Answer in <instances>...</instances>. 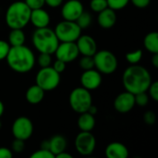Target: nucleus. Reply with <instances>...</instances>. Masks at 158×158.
Returning <instances> with one entry per match:
<instances>
[{
    "mask_svg": "<svg viewBox=\"0 0 158 158\" xmlns=\"http://www.w3.org/2000/svg\"><path fill=\"white\" fill-rule=\"evenodd\" d=\"M134 106H135L134 94L127 91L119 94L114 101L115 109L121 114L129 113L133 109Z\"/></svg>",
    "mask_w": 158,
    "mask_h": 158,
    "instance_id": "nucleus-14",
    "label": "nucleus"
},
{
    "mask_svg": "<svg viewBox=\"0 0 158 158\" xmlns=\"http://www.w3.org/2000/svg\"><path fill=\"white\" fill-rule=\"evenodd\" d=\"M11 148H12V152L14 153H17V154L22 153L25 149V141L15 139L12 143Z\"/></svg>",
    "mask_w": 158,
    "mask_h": 158,
    "instance_id": "nucleus-32",
    "label": "nucleus"
},
{
    "mask_svg": "<svg viewBox=\"0 0 158 158\" xmlns=\"http://www.w3.org/2000/svg\"><path fill=\"white\" fill-rule=\"evenodd\" d=\"M1 126H2V123H1V121H0V129H1Z\"/></svg>",
    "mask_w": 158,
    "mask_h": 158,
    "instance_id": "nucleus-46",
    "label": "nucleus"
},
{
    "mask_svg": "<svg viewBox=\"0 0 158 158\" xmlns=\"http://www.w3.org/2000/svg\"><path fill=\"white\" fill-rule=\"evenodd\" d=\"M94 68L101 74H112L114 73L118 66V62L117 56L108 50H101L96 51V53L93 56Z\"/></svg>",
    "mask_w": 158,
    "mask_h": 158,
    "instance_id": "nucleus-5",
    "label": "nucleus"
},
{
    "mask_svg": "<svg viewBox=\"0 0 158 158\" xmlns=\"http://www.w3.org/2000/svg\"><path fill=\"white\" fill-rule=\"evenodd\" d=\"M74 145L81 156H89L95 150L96 140L91 131H81L75 138Z\"/></svg>",
    "mask_w": 158,
    "mask_h": 158,
    "instance_id": "nucleus-9",
    "label": "nucleus"
},
{
    "mask_svg": "<svg viewBox=\"0 0 158 158\" xmlns=\"http://www.w3.org/2000/svg\"><path fill=\"white\" fill-rule=\"evenodd\" d=\"M31 9L24 1H16L10 4L6 11L5 20L10 29H23L30 22Z\"/></svg>",
    "mask_w": 158,
    "mask_h": 158,
    "instance_id": "nucleus-3",
    "label": "nucleus"
},
{
    "mask_svg": "<svg viewBox=\"0 0 158 158\" xmlns=\"http://www.w3.org/2000/svg\"><path fill=\"white\" fill-rule=\"evenodd\" d=\"M31 43L39 53L54 54L59 41L55 31L48 28H37L31 36Z\"/></svg>",
    "mask_w": 158,
    "mask_h": 158,
    "instance_id": "nucleus-4",
    "label": "nucleus"
},
{
    "mask_svg": "<svg viewBox=\"0 0 158 158\" xmlns=\"http://www.w3.org/2000/svg\"><path fill=\"white\" fill-rule=\"evenodd\" d=\"M97 22L100 27L103 29H111L115 26L117 22V14L116 11L110 7H106L101 12L98 13Z\"/></svg>",
    "mask_w": 158,
    "mask_h": 158,
    "instance_id": "nucleus-17",
    "label": "nucleus"
},
{
    "mask_svg": "<svg viewBox=\"0 0 158 158\" xmlns=\"http://www.w3.org/2000/svg\"><path fill=\"white\" fill-rule=\"evenodd\" d=\"M56 158H72V156H71L69 153H67L66 151H64V152H62V153H60V154L56 155Z\"/></svg>",
    "mask_w": 158,
    "mask_h": 158,
    "instance_id": "nucleus-42",
    "label": "nucleus"
},
{
    "mask_svg": "<svg viewBox=\"0 0 158 158\" xmlns=\"http://www.w3.org/2000/svg\"><path fill=\"white\" fill-rule=\"evenodd\" d=\"M143 120L147 125H154L156 121V116L154 111H146L143 115Z\"/></svg>",
    "mask_w": 158,
    "mask_h": 158,
    "instance_id": "nucleus-35",
    "label": "nucleus"
},
{
    "mask_svg": "<svg viewBox=\"0 0 158 158\" xmlns=\"http://www.w3.org/2000/svg\"><path fill=\"white\" fill-rule=\"evenodd\" d=\"M87 112H89L90 114H92V115H96L97 114V112H98V109H97V107L95 106H94L93 104H92V106L88 108V110H87Z\"/></svg>",
    "mask_w": 158,
    "mask_h": 158,
    "instance_id": "nucleus-43",
    "label": "nucleus"
},
{
    "mask_svg": "<svg viewBox=\"0 0 158 158\" xmlns=\"http://www.w3.org/2000/svg\"><path fill=\"white\" fill-rule=\"evenodd\" d=\"M33 133V124L27 117H19L12 124V134L15 139L27 141Z\"/></svg>",
    "mask_w": 158,
    "mask_h": 158,
    "instance_id": "nucleus-10",
    "label": "nucleus"
},
{
    "mask_svg": "<svg viewBox=\"0 0 158 158\" xmlns=\"http://www.w3.org/2000/svg\"><path fill=\"white\" fill-rule=\"evenodd\" d=\"M66 65H67V63L63 62L62 60L56 59V60L54 62V64H53V69H54L56 71H57L58 73H62V72H64L65 69H66Z\"/></svg>",
    "mask_w": 158,
    "mask_h": 158,
    "instance_id": "nucleus-37",
    "label": "nucleus"
},
{
    "mask_svg": "<svg viewBox=\"0 0 158 158\" xmlns=\"http://www.w3.org/2000/svg\"><path fill=\"white\" fill-rule=\"evenodd\" d=\"M55 33L59 42H76L81 34V29L71 20H62L55 28Z\"/></svg>",
    "mask_w": 158,
    "mask_h": 158,
    "instance_id": "nucleus-8",
    "label": "nucleus"
},
{
    "mask_svg": "<svg viewBox=\"0 0 158 158\" xmlns=\"http://www.w3.org/2000/svg\"><path fill=\"white\" fill-rule=\"evenodd\" d=\"M69 101L73 111L81 114L87 112L88 108L93 104V97L90 91L81 86L71 91Z\"/></svg>",
    "mask_w": 158,
    "mask_h": 158,
    "instance_id": "nucleus-6",
    "label": "nucleus"
},
{
    "mask_svg": "<svg viewBox=\"0 0 158 158\" xmlns=\"http://www.w3.org/2000/svg\"><path fill=\"white\" fill-rule=\"evenodd\" d=\"M147 92L149 93V96L156 102L158 101V81H152Z\"/></svg>",
    "mask_w": 158,
    "mask_h": 158,
    "instance_id": "nucleus-33",
    "label": "nucleus"
},
{
    "mask_svg": "<svg viewBox=\"0 0 158 158\" xmlns=\"http://www.w3.org/2000/svg\"><path fill=\"white\" fill-rule=\"evenodd\" d=\"M134 98H135V105L139 106H145L149 103V95L147 94L146 92L134 94Z\"/></svg>",
    "mask_w": 158,
    "mask_h": 158,
    "instance_id": "nucleus-30",
    "label": "nucleus"
},
{
    "mask_svg": "<svg viewBox=\"0 0 158 158\" xmlns=\"http://www.w3.org/2000/svg\"><path fill=\"white\" fill-rule=\"evenodd\" d=\"M31 158H55V156L52 154V152L48 149H43L40 148L39 150L35 151L33 154L31 155Z\"/></svg>",
    "mask_w": 158,
    "mask_h": 158,
    "instance_id": "nucleus-31",
    "label": "nucleus"
},
{
    "mask_svg": "<svg viewBox=\"0 0 158 158\" xmlns=\"http://www.w3.org/2000/svg\"><path fill=\"white\" fill-rule=\"evenodd\" d=\"M13 153L6 147H0V158H12Z\"/></svg>",
    "mask_w": 158,
    "mask_h": 158,
    "instance_id": "nucleus-39",
    "label": "nucleus"
},
{
    "mask_svg": "<svg viewBox=\"0 0 158 158\" xmlns=\"http://www.w3.org/2000/svg\"><path fill=\"white\" fill-rule=\"evenodd\" d=\"M26 36L22 29H11L8 34V44L10 46H19L25 44Z\"/></svg>",
    "mask_w": 158,
    "mask_h": 158,
    "instance_id": "nucleus-22",
    "label": "nucleus"
},
{
    "mask_svg": "<svg viewBox=\"0 0 158 158\" xmlns=\"http://www.w3.org/2000/svg\"><path fill=\"white\" fill-rule=\"evenodd\" d=\"M6 60L8 67L17 73L30 72L36 62L33 52L25 44L10 46Z\"/></svg>",
    "mask_w": 158,
    "mask_h": 158,
    "instance_id": "nucleus-2",
    "label": "nucleus"
},
{
    "mask_svg": "<svg viewBox=\"0 0 158 158\" xmlns=\"http://www.w3.org/2000/svg\"><path fill=\"white\" fill-rule=\"evenodd\" d=\"M145 49L152 53H158V33L157 31H151L147 33L143 40Z\"/></svg>",
    "mask_w": 158,
    "mask_h": 158,
    "instance_id": "nucleus-23",
    "label": "nucleus"
},
{
    "mask_svg": "<svg viewBox=\"0 0 158 158\" xmlns=\"http://www.w3.org/2000/svg\"><path fill=\"white\" fill-rule=\"evenodd\" d=\"M60 73L56 71L53 67L41 68L35 77V84L40 86L44 92L55 90L60 83Z\"/></svg>",
    "mask_w": 158,
    "mask_h": 158,
    "instance_id": "nucleus-7",
    "label": "nucleus"
},
{
    "mask_svg": "<svg viewBox=\"0 0 158 158\" xmlns=\"http://www.w3.org/2000/svg\"><path fill=\"white\" fill-rule=\"evenodd\" d=\"M108 7L113 10H120L127 6L130 3V0H106Z\"/></svg>",
    "mask_w": 158,
    "mask_h": 158,
    "instance_id": "nucleus-27",
    "label": "nucleus"
},
{
    "mask_svg": "<svg viewBox=\"0 0 158 158\" xmlns=\"http://www.w3.org/2000/svg\"><path fill=\"white\" fill-rule=\"evenodd\" d=\"M90 7L94 12L99 13L105 8L108 7L106 0H91L90 1Z\"/></svg>",
    "mask_w": 158,
    "mask_h": 158,
    "instance_id": "nucleus-26",
    "label": "nucleus"
},
{
    "mask_svg": "<svg viewBox=\"0 0 158 158\" xmlns=\"http://www.w3.org/2000/svg\"><path fill=\"white\" fill-rule=\"evenodd\" d=\"M67 140L62 135H55L49 140V150L55 156L66 151Z\"/></svg>",
    "mask_w": 158,
    "mask_h": 158,
    "instance_id": "nucleus-21",
    "label": "nucleus"
},
{
    "mask_svg": "<svg viewBox=\"0 0 158 158\" xmlns=\"http://www.w3.org/2000/svg\"><path fill=\"white\" fill-rule=\"evenodd\" d=\"M83 10V5L80 0H68L62 6L61 15L66 20L76 21Z\"/></svg>",
    "mask_w": 158,
    "mask_h": 158,
    "instance_id": "nucleus-13",
    "label": "nucleus"
},
{
    "mask_svg": "<svg viewBox=\"0 0 158 158\" xmlns=\"http://www.w3.org/2000/svg\"><path fill=\"white\" fill-rule=\"evenodd\" d=\"M30 22H31L36 29L48 27L50 23V15L46 10L43 9V7L32 9L31 11Z\"/></svg>",
    "mask_w": 158,
    "mask_h": 158,
    "instance_id": "nucleus-16",
    "label": "nucleus"
},
{
    "mask_svg": "<svg viewBox=\"0 0 158 158\" xmlns=\"http://www.w3.org/2000/svg\"><path fill=\"white\" fill-rule=\"evenodd\" d=\"M63 0H44V4H46L50 7H58L62 5Z\"/></svg>",
    "mask_w": 158,
    "mask_h": 158,
    "instance_id": "nucleus-40",
    "label": "nucleus"
},
{
    "mask_svg": "<svg viewBox=\"0 0 158 158\" xmlns=\"http://www.w3.org/2000/svg\"><path fill=\"white\" fill-rule=\"evenodd\" d=\"M79 53L82 56H93L97 51V44L95 40L90 35H81L75 42Z\"/></svg>",
    "mask_w": 158,
    "mask_h": 158,
    "instance_id": "nucleus-15",
    "label": "nucleus"
},
{
    "mask_svg": "<svg viewBox=\"0 0 158 158\" xmlns=\"http://www.w3.org/2000/svg\"><path fill=\"white\" fill-rule=\"evenodd\" d=\"M152 64L153 66L157 69L158 68V53L153 54V57H152Z\"/></svg>",
    "mask_w": 158,
    "mask_h": 158,
    "instance_id": "nucleus-41",
    "label": "nucleus"
},
{
    "mask_svg": "<svg viewBox=\"0 0 158 158\" xmlns=\"http://www.w3.org/2000/svg\"><path fill=\"white\" fill-rule=\"evenodd\" d=\"M4 111H5V106H4V103L0 100V118L2 117V115L4 114Z\"/></svg>",
    "mask_w": 158,
    "mask_h": 158,
    "instance_id": "nucleus-45",
    "label": "nucleus"
},
{
    "mask_svg": "<svg viewBox=\"0 0 158 158\" xmlns=\"http://www.w3.org/2000/svg\"><path fill=\"white\" fill-rule=\"evenodd\" d=\"M44 91L37 84L31 85L26 92V100L31 105H37L44 100Z\"/></svg>",
    "mask_w": 158,
    "mask_h": 158,
    "instance_id": "nucleus-19",
    "label": "nucleus"
},
{
    "mask_svg": "<svg viewBox=\"0 0 158 158\" xmlns=\"http://www.w3.org/2000/svg\"><path fill=\"white\" fill-rule=\"evenodd\" d=\"M93 21V17L92 15L87 12V11H82V13L79 16V18L76 19V23L79 25V27L83 30V29H87L88 27H90L91 23Z\"/></svg>",
    "mask_w": 158,
    "mask_h": 158,
    "instance_id": "nucleus-24",
    "label": "nucleus"
},
{
    "mask_svg": "<svg viewBox=\"0 0 158 158\" xmlns=\"http://www.w3.org/2000/svg\"><path fill=\"white\" fill-rule=\"evenodd\" d=\"M95 126L94 116L89 112L81 113L78 118V127L81 131H92Z\"/></svg>",
    "mask_w": 158,
    "mask_h": 158,
    "instance_id": "nucleus-20",
    "label": "nucleus"
},
{
    "mask_svg": "<svg viewBox=\"0 0 158 158\" xmlns=\"http://www.w3.org/2000/svg\"><path fill=\"white\" fill-rule=\"evenodd\" d=\"M80 81L81 87L91 92L100 87L102 83V75L97 69H94L83 70L82 74L81 75Z\"/></svg>",
    "mask_w": 158,
    "mask_h": 158,
    "instance_id": "nucleus-12",
    "label": "nucleus"
},
{
    "mask_svg": "<svg viewBox=\"0 0 158 158\" xmlns=\"http://www.w3.org/2000/svg\"><path fill=\"white\" fill-rule=\"evenodd\" d=\"M143 58V51L141 49L135 50L133 52H130L126 54V60L131 64V65H135L139 64V62Z\"/></svg>",
    "mask_w": 158,
    "mask_h": 158,
    "instance_id": "nucleus-25",
    "label": "nucleus"
},
{
    "mask_svg": "<svg viewBox=\"0 0 158 158\" xmlns=\"http://www.w3.org/2000/svg\"><path fill=\"white\" fill-rule=\"evenodd\" d=\"M54 54L56 59L62 60L65 63L73 62L80 55L75 42H59Z\"/></svg>",
    "mask_w": 158,
    "mask_h": 158,
    "instance_id": "nucleus-11",
    "label": "nucleus"
},
{
    "mask_svg": "<svg viewBox=\"0 0 158 158\" xmlns=\"http://www.w3.org/2000/svg\"><path fill=\"white\" fill-rule=\"evenodd\" d=\"M152 81V76L148 69L138 64L128 67L122 77L125 90L133 94L147 92Z\"/></svg>",
    "mask_w": 158,
    "mask_h": 158,
    "instance_id": "nucleus-1",
    "label": "nucleus"
},
{
    "mask_svg": "<svg viewBox=\"0 0 158 158\" xmlns=\"http://www.w3.org/2000/svg\"><path fill=\"white\" fill-rule=\"evenodd\" d=\"M80 67L83 70L92 69L94 68V62L93 56H82V57L80 60Z\"/></svg>",
    "mask_w": 158,
    "mask_h": 158,
    "instance_id": "nucleus-28",
    "label": "nucleus"
},
{
    "mask_svg": "<svg viewBox=\"0 0 158 158\" xmlns=\"http://www.w3.org/2000/svg\"><path fill=\"white\" fill-rule=\"evenodd\" d=\"M41 148L43 149H48L49 150V140L44 141L41 144Z\"/></svg>",
    "mask_w": 158,
    "mask_h": 158,
    "instance_id": "nucleus-44",
    "label": "nucleus"
},
{
    "mask_svg": "<svg viewBox=\"0 0 158 158\" xmlns=\"http://www.w3.org/2000/svg\"><path fill=\"white\" fill-rule=\"evenodd\" d=\"M106 156L108 158H127L129 156V150L122 143L113 142L106 148Z\"/></svg>",
    "mask_w": 158,
    "mask_h": 158,
    "instance_id": "nucleus-18",
    "label": "nucleus"
},
{
    "mask_svg": "<svg viewBox=\"0 0 158 158\" xmlns=\"http://www.w3.org/2000/svg\"><path fill=\"white\" fill-rule=\"evenodd\" d=\"M24 2L31 10L36 8H41L44 5V0H24Z\"/></svg>",
    "mask_w": 158,
    "mask_h": 158,
    "instance_id": "nucleus-36",
    "label": "nucleus"
},
{
    "mask_svg": "<svg viewBox=\"0 0 158 158\" xmlns=\"http://www.w3.org/2000/svg\"><path fill=\"white\" fill-rule=\"evenodd\" d=\"M9 49H10L9 44L6 41L0 40V61L6 59Z\"/></svg>",
    "mask_w": 158,
    "mask_h": 158,
    "instance_id": "nucleus-34",
    "label": "nucleus"
},
{
    "mask_svg": "<svg viewBox=\"0 0 158 158\" xmlns=\"http://www.w3.org/2000/svg\"><path fill=\"white\" fill-rule=\"evenodd\" d=\"M37 63L41 68H45L51 66L52 63V56L50 54L47 53H40L38 58H37Z\"/></svg>",
    "mask_w": 158,
    "mask_h": 158,
    "instance_id": "nucleus-29",
    "label": "nucleus"
},
{
    "mask_svg": "<svg viewBox=\"0 0 158 158\" xmlns=\"http://www.w3.org/2000/svg\"><path fill=\"white\" fill-rule=\"evenodd\" d=\"M130 2L138 8H145L150 5L151 0H130Z\"/></svg>",
    "mask_w": 158,
    "mask_h": 158,
    "instance_id": "nucleus-38",
    "label": "nucleus"
}]
</instances>
